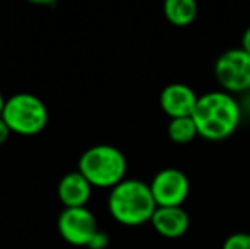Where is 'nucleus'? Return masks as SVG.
I'll return each instance as SVG.
<instances>
[{
	"mask_svg": "<svg viewBox=\"0 0 250 249\" xmlns=\"http://www.w3.org/2000/svg\"><path fill=\"white\" fill-rule=\"evenodd\" d=\"M192 120L199 136L206 140H223L238 128L242 110L238 101L225 91H211L199 96Z\"/></svg>",
	"mask_w": 250,
	"mask_h": 249,
	"instance_id": "nucleus-1",
	"label": "nucleus"
},
{
	"mask_svg": "<svg viewBox=\"0 0 250 249\" xmlns=\"http://www.w3.org/2000/svg\"><path fill=\"white\" fill-rule=\"evenodd\" d=\"M107 206L112 219L128 227L150 222L157 210L150 184L135 178H126L111 189Z\"/></svg>",
	"mask_w": 250,
	"mask_h": 249,
	"instance_id": "nucleus-2",
	"label": "nucleus"
},
{
	"mask_svg": "<svg viewBox=\"0 0 250 249\" xmlns=\"http://www.w3.org/2000/svg\"><path fill=\"white\" fill-rule=\"evenodd\" d=\"M128 162L114 145H94L79 159V173L96 188H114L126 180Z\"/></svg>",
	"mask_w": 250,
	"mask_h": 249,
	"instance_id": "nucleus-3",
	"label": "nucleus"
},
{
	"mask_svg": "<svg viewBox=\"0 0 250 249\" xmlns=\"http://www.w3.org/2000/svg\"><path fill=\"white\" fill-rule=\"evenodd\" d=\"M2 120L9 126L10 133L33 136L43 132L48 125L50 113L43 101L31 92H19L5 101Z\"/></svg>",
	"mask_w": 250,
	"mask_h": 249,
	"instance_id": "nucleus-4",
	"label": "nucleus"
},
{
	"mask_svg": "<svg viewBox=\"0 0 250 249\" xmlns=\"http://www.w3.org/2000/svg\"><path fill=\"white\" fill-rule=\"evenodd\" d=\"M214 77L228 94L250 89V53L242 46L223 51L214 63Z\"/></svg>",
	"mask_w": 250,
	"mask_h": 249,
	"instance_id": "nucleus-5",
	"label": "nucleus"
},
{
	"mask_svg": "<svg viewBox=\"0 0 250 249\" xmlns=\"http://www.w3.org/2000/svg\"><path fill=\"white\" fill-rule=\"evenodd\" d=\"M56 227H58L60 236L72 246H89L90 239L99 230L96 217L87 206L63 208Z\"/></svg>",
	"mask_w": 250,
	"mask_h": 249,
	"instance_id": "nucleus-6",
	"label": "nucleus"
},
{
	"mask_svg": "<svg viewBox=\"0 0 250 249\" xmlns=\"http://www.w3.org/2000/svg\"><path fill=\"white\" fill-rule=\"evenodd\" d=\"M150 189L157 206H181L189 195V180L181 169L165 167L153 176Z\"/></svg>",
	"mask_w": 250,
	"mask_h": 249,
	"instance_id": "nucleus-7",
	"label": "nucleus"
},
{
	"mask_svg": "<svg viewBox=\"0 0 250 249\" xmlns=\"http://www.w3.org/2000/svg\"><path fill=\"white\" fill-rule=\"evenodd\" d=\"M198 99L199 96L192 87L182 82H174L164 87L160 92V108L167 116H170V120L192 116Z\"/></svg>",
	"mask_w": 250,
	"mask_h": 249,
	"instance_id": "nucleus-8",
	"label": "nucleus"
},
{
	"mask_svg": "<svg viewBox=\"0 0 250 249\" xmlns=\"http://www.w3.org/2000/svg\"><path fill=\"white\" fill-rule=\"evenodd\" d=\"M150 222L153 229L167 239H177L189 229V215L182 206H157Z\"/></svg>",
	"mask_w": 250,
	"mask_h": 249,
	"instance_id": "nucleus-9",
	"label": "nucleus"
},
{
	"mask_svg": "<svg viewBox=\"0 0 250 249\" xmlns=\"http://www.w3.org/2000/svg\"><path fill=\"white\" fill-rule=\"evenodd\" d=\"M92 184L79 171H73L60 180L56 193L65 208H80L89 203L92 196Z\"/></svg>",
	"mask_w": 250,
	"mask_h": 249,
	"instance_id": "nucleus-10",
	"label": "nucleus"
},
{
	"mask_svg": "<svg viewBox=\"0 0 250 249\" xmlns=\"http://www.w3.org/2000/svg\"><path fill=\"white\" fill-rule=\"evenodd\" d=\"M164 14L174 26H188L198 16V3L194 0H167Z\"/></svg>",
	"mask_w": 250,
	"mask_h": 249,
	"instance_id": "nucleus-11",
	"label": "nucleus"
},
{
	"mask_svg": "<svg viewBox=\"0 0 250 249\" xmlns=\"http://www.w3.org/2000/svg\"><path fill=\"white\" fill-rule=\"evenodd\" d=\"M167 133L168 138L175 143H189L199 135L198 133V126H196L192 116H186V118H174L170 120V123L167 126Z\"/></svg>",
	"mask_w": 250,
	"mask_h": 249,
	"instance_id": "nucleus-12",
	"label": "nucleus"
},
{
	"mask_svg": "<svg viewBox=\"0 0 250 249\" xmlns=\"http://www.w3.org/2000/svg\"><path fill=\"white\" fill-rule=\"evenodd\" d=\"M221 249H250L249 232H233L225 239Z\"/></svg>",
	"mask_w": 250,
	"mask_h": 249,
	"instance_id": "nucleus-13",
	"label": "nucleus"
},
{
	"mask_svg": "<svg viewBox=\"0 0 250 249\" xmlns=\"http://www.w3.org/2000/svg\"><path fill=\"white\" fill-rule=\"evenodd\" d=\"M107 246H109V234L99 229L96 232V236L90 239V243L87 248L89 249H105Z\"/></svg>",
	"mask_w": 250,
	"mask_h": 249,
	"instance_id": "nucleus-14",
	"label": "nucleus"
},
{
	"mask_svg": "<svg viewBox=\"0 0 250 249\" xmlns=\"http://www.w3.org/2000/svg\"><path fill=\"white\" fill-rule=\"evenodd\" d=\"M9 135H10L9 126L5 125V121H3V120H2V116H0V145L7 142V138H9Z\"/></svg>",
	"mask_w": 250,
	"mask_h": 249,
	"instance_id": "nucleus-15",
	"label": "nucleus"
},
{
	"mask_svg": "<svg viewBox=\"0 0 250 249\" xmlns=\"http://www.w3.org/2000/svg\"><path fill=\"white\" fill-rule=\"evenodd\" d=\"M242 48H244L247 53H250V26L244 31V34H242Z\"/></svg>",
	"mask_w": 250,
	"mask_h": 249,
	"instance_id": "nucleus-16",
	"label": "nucleus"
},
{
	"mask_svg": "<svg viewBox=\"0 0 250 249\" xmlns=\"http://www.w3.org/2000/svg\"><path fill=\"white\" fill-rule=\"evenodd\" d=\"M5 101H7V99H3L2 92H0V116H2V113H3V108H5Z\"/></svg>",
	"mask_w": 250,
	"mask_h": 249,
	"instance_id": "nucleus-17",
	"label": "nucleus"
}]
</instances>
